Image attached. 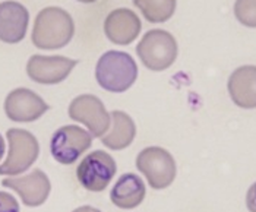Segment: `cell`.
Returning a JSON list of instances; mask_svg holds the SVG:
<instances>
[{"mask_svg": "<svg viewBox=\"0 0 256 212\" xmlns=\"http://www.w3.org/2000/svg\"><path fill=\"white\" fill-rule=\"evenodd\" d=\"M96 78L102 90L110 92H124L135 84L138 78V66L130 54L112 50L98 58Z\"/></svg>", "mask_w": 256, "mask_h": 212, "instance_id": "obj_2", "label": "cell"}, {"mask_svg": "<svg viewBox=\"0 0 256 212\" xmlns=\"http://www.w3.org/2000/svg\"><path fill=\"white\" fill-rule=\"evenodd\" d=\"M74 212H101V211H98L97 208H92V206L85 205V206H79V208H76Z\"/></svg>", "mask_w": 256, "mask_h": 212, "instance_id": "obj_21", "label": "cell"}, {"mask_svg": "<svg viewBox=\"0 0 256 212\" xmlns=\"http://www.w3.org/2000/svg\"><path fill=\"white\" fill-rule=\"evenodd\" d=\"M118 172L114 158L106 151H94L86 155L76 168L80 186L90 192H102Z\"/></svg>", "mask_w": 256, "mask_h": 212, "instance_id": "obj_6", "label": "cell"}, {"mask_svg": "<svg viewBox=\"0 0 256 212\" xmlns=\"http://www.w3.org/2000/svg\"><path fill=\"white\" fill-rule=\"evenodd\" d=\"M234 15L242 25L256 28V0H236Z\"/></svg>", "mask_w": 256, "mask_h": 212, "instance_id": "obj_18", "label": "cell"}, {"mask_svg": "<svg viewBox=\"0 0 256 212\" xmlns=\"http://www.w3.org/2000/svg\"><path fill=\"white\" fill-rule=\"evenodd\" d=\"M76 64L78 60L64 56L34 54L26 63V75L41 85H56L69 76Z\"/></svg>", "mask_w": 256, "mask_h": 212, "instance_id": "obj_9", "label": "cell"}, {"mask_svg": "<svg viewBox=\"0 0 256 212\" xmlns=\"http://www.w3.org/2000/svg\"><path fill=\"white\" fill-rule=\"evenodd\" d=\"M140 28L142 24L138 15L124 8L110 12L104 20L106 37L118 46H128L134 42L140 32Z\"/></svg>", "mask_w": 256, "mask_h": 212, "instance_id": "obj_13", "label": "cell"}, {"mask_svg": "<svg viewBox=\"0 0 256 212\" xmlns=\"http://www.w3.org/2000/svg\"><path fill=\"white\" fill-rule=\"evenodd\" d=\"M92 145V136L90 132L75 124H66L59 128L50 140V151L53 158L63 164L70 166Z\"/></svg>", "mask_w": 256, "mask_h": 212, "instance_id": "obj_7", "label": "cell"}, {"mask_svg": "<svg viewBox=\"0 0 256 212\" xmlns=\"http://www.w3.org/2000/svg\"><path fill=\"white\" fill-rule=\"evenodd\" d=\"M75 34L72 16L62 8L50 6L40 10L34 28L32 44L41 50H59L70 42Z\"/></svg>", "mask_w": 256, "mask_h": 212, "instance_id": "obj_1", "label": "cell"}, {"mask_svg": "<svg viewBox=\"0 0 256 212\" xmlns=\"http://www.w3.org/2000/svg\"><path fill=\"white\" fill-rule=\"evenodd\" d=\"M246 206L249 212H256V183H254L246 194Z\"/></svg>", "mask_w": 256, "mask_h": 212, "instance_id": "obj_20", "label": "cell"}, {"mask_svg": "<svg viewBox=\"0 0 256 212\" xmlns=\"http://www.w3.org/2000/svg\"><path fill=\"white\" fill-rule=\"evenodd\" d=\"M48 104L28 88H16L10 91L4 100V113L12 122H36L48 112Z\"/></svg>", "mask_w": 256, "mask_h": 212, "instance_id": "obj_11", "label": "cell"}, {"mask_svg": "<svg viewBox=\"0 0 256 212\" xmlns=\"http://www.w3.org/2000/svg\"><path fill=\"white\" fill-rule=\"evenodd\" d=\"M140 62L152 72L168 69L178 58V41L164 30L148 31L136 46Z\"/></svg>", "mask_w": 256, "mask_h": 212, "instance_id": "obj_3", "label": "cell"}, {"mask_svg": "<svg viewBox=\"0 0 256 212\" xmlns=\"http://www.w3.org/2000/svg\"><path fill=\"white\" fill-rule=\"evenodd\" d=\"M134 4L152 24L168 20L176 10V0H134Z\"/></svg>", "mask_w": 256, "mask_h": 212, "instance_id": "obj_17", "label": "cell"}, {"mask_svg": "<svg viewBox=\"0 0 256 212\" xmlns=\"http://www.w3.org/2000/svg\"><path fill=\"white\" fill-rule=\"evenodd\" d=\"M4 155V140H3V136L0 135V160L3 158Z\"/></svg>", "mask_w": 256, "mask_h": 212, "instance_id": "obj_22", "label": "cell"}, {"mask_svg": "<svg viewBox=\"0 0 256 212\" xmlns=\"http://www.w3.org/2000/svg\"><path fill=\"white\" fill-rule=\"evenodd\" d=\"M30 25L28 9L20 2L0 3V41L16 44L25 38Z\"/></svg>", "mask_w": 256, "mask_h": 212, "instance_id": "obj_12", "label": "cell"}, {"mask_svg": "<svg viewBox=\"0 0 256 212\" xmlns=\"http://www.w3.org/2000/svg\"><path fill=\"white\" fill-rule=\"evenodd\" d=\"M69 117L85 124L92 138H102L112 124L110 113L106 110L102 101L91 94H84L72 100Z\"/></svg>", "mask_w": 256, "mask_h": 212, "instance_id": "obj_8", "label": "cell"}, {"mask_svg": "<svg viewBox=\"0 0 256 212\" xmlns=\"http://www.w3.org/2000/svg\"><path fill=\"white\" fill-rule=\"evenodd\" d=\"M0 212H20V204L14 194L0 192Z\"/></svg>", "mask_w": 256, "mask_h": 212, "instance_id": "obj_19", "label": "cell"}, {"mask_svg": "<svg viewBox=\"0 0 256 212\" xmlns=\"http://www.w3.org/2000/svg\"><path fill=\"white\" fill-rule=\"evenodd\" d=\"M2 186L18 193L24 205L31 208L42 205L52 190L50 178L40 168H36L22 177H6L2 180Z\"/></svg>", "mask_w": 256, "mask_h": 212, "instance_id": "obj_10", "label": "cell"}, {"mask_svg": "<svg viewBox=\"0 0 256 212\" xmlns=\"http://www.w3.org/2000/svg\"><path fill=\"white\" fill-rule=\"evenodd\" d=\"M112 128L108 129V132L101 138L102 145H106L107 148L113 150V151H120L128 148L135 136H136V126L135 122L132 120V117L126 114L124 112H112Z\"/></svg>", "mask_w": 256, "mask_h": 212, "instance_id": "obj_16", "label": "cell"}, {"mask_svg": "<svg viewBox=\"0 0 256 212\" xmlns=\"http://www.w3.org/2000/svg\"><path fill=\"white\" fill-rule=\"evenodd\" d=\"M146 188L144 180L134 173L123 174L118 177V180L114 183L110 199L113 205H116L120 210H134L142 204L145 199Z\"/></svg>", "mask_w": 256, "mask_h": 212, "instance_id": "obj_15", "label": "cell"}, {"mask_svg": "<svg viewBox=\"0 0 256 212\" xmlns=\"http://www.w3.org/2000/svg\"><path fill=\"white\" fill-rule=\"evenodd\" d=\"M80 3H94V2H97V0H78Z\"/></svg>", "mask_w": 256, "mask_h": 212, "instance_id": "obj_23", "label": "cell"}, {"mask_svg": "<svg viewBox=\"0 0 256 212\" xmlns=\"http://www.w3.org/2000/svg\"><path fill=\"white\" fill-rule=\"evenodd\" d=\"M228 94L240 108H256V66H240L228 78Z\"/></svg>", "mask_w": 256, "mask_h": 212, "instance_id": "obj_14", "label": "cell"}, {"mask_svg": "<svg viewBox=\"0 0 256 212\" xmlns=\"http://www.w3.org/2000/svg\"><path fill=\"white\" fill-rule=\"evenodd\" d=\"M136 168L156 189H167L176 178V161L173 155L161 146H148L136 156Z\"/></svg>", "mask_w": 256, "mask_h": 212, "instance_id": "obj_5", "label": "cell"}, {"mask_svg": "<svg viewBox=\"0 0 256 212\" xmlns=\"http://www.w3.org/2000/svg\"><path fill=\"white\" fill-rule=\"evenodd\" d=\"M9 152L0 166V176L14 177L26 172L38 158L40 145L37 138L25 129L12 128L6 132Z\"/></svg>", "mask_w": 256, "mask_h": 212, "instance_id": "obj_4", "label": "cell"}]
</instances>
